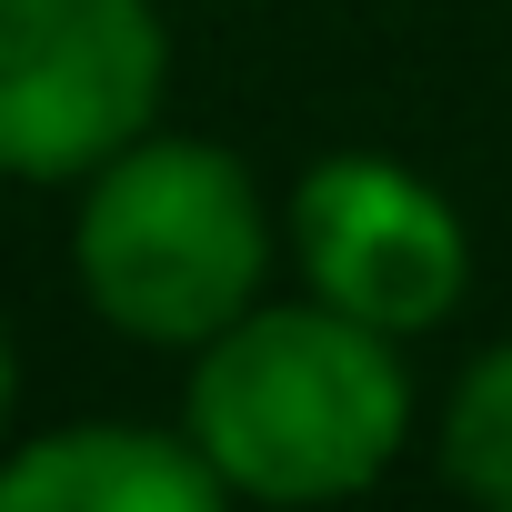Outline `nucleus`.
<instances>
[{"label":"nucleus","instance_id":"6","mask_svg":"<svg viewBox=\"0 0 512 512\" xmlns=\"http://www.w3.org/2000/svg\"><path fill=\"white\" fill-rule=\"evenodd\" d=\"M442 482L512 512V342L462 362V382L442 402Z\"/></svg>","mask_w":512,"mask_h":512},{"label":"nucleus","instance_id":"4","mask_svg":"<svg viewBox=\"0 0 512 512\" xmlns=\"http://www.w3.org/2000/svg\"><path fill=\"white\" fill-rule=\"evenodd\" d=\"M292 262H302V282L332 312L412 342V332H432L462 302L472 231H462V211L412 161H392V151H332V161H312L292 181Z\"/></svg>","mask_w":512,"mask_h":512},{"label":"nucleus","instance_id":"3","mask_svg":"<svg viewBox=\"0 0 512 512\" xmlns=\"http://www.w3.org/2000/svg\"><path fill=\"white\" fill-rule=\"evenodd\" d=\"M171 31L151 0H0V171L91 181L161 121Z\"/></svg>","mask_w":512,"mask_h":512},{"label":"nucleus","instance_id":"1","mask_svg":"<svg viewBox=\"0 0 512 512\" xmlns=\"http://www.w3.org/2000/svg\"><path fill=\"white\" fill-rule=\"evenodd\" d=\"M181 432L251 502H342L372 492L412 442L402 342L312 302H251L191 352Z\"/></svg>","mask_w":512,"mask_h":512},{"label":"nucleus","instance_id":"7","mask_svg":"<svg viewBox=\"0 0 512 512\" xmlns=\"http://www.w3.org/2000/svg\"><path fill=\"white\" fill-rule=\"evenodd\" d=\"M11 402H21V362H11V332H0V442H11Z\"/></svg>","mask_w":512,"mask_h":512},{"label":"nucleus","instance_id":"2","mask_svg":"<svg viewBox=\"0 0 512 512\" xmlns=\"http://www.w3.org/2000/svg\"><path fill=\"white\" fill-rule=\"evenodd\" d=\"M71 272L111 332L161 342V352H201L221 322H241L262 302V272H272L262 191L221 141L141 131L81 191Z\"/></svg>","mask_w":512,"mask_h":512},{"label":"nucleus","instance_id":"5","mask_svg":"<svg viewBox=\"0 0 512 512\" xmlns=\"http://www.w3.org/2000/svg\"><path fill=\"white\" fill-rule=\"evenodd\" d=\"M221 472L161 422H61L0 462V512H211Z\"/></svg>","mask_w":512,"mask_h":512}]
</instances>
